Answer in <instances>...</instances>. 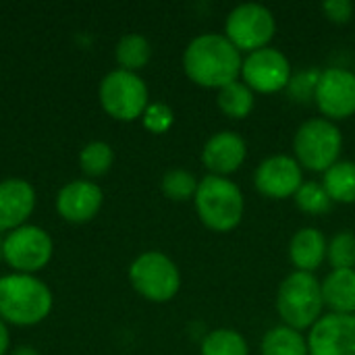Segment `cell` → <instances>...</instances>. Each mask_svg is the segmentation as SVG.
Listing matches in <instances>:
<instances>
[{
    "label": "cell",
    "mask_w": 355,
    "mask_h": 355,
    "mask_svg": "<svg viewBox=\"0 0 355 355\" xmlns=\"http://www.w3.org/2000/svg\"><path fill=\"white\" fill-rule=\"evenodd\" d=\"M241 54L227 35L202 33L189 42L183 54V67L191 81L206 87H225L237 81Z\"/></svg>",
    "instance_id": "1"
},
{
    "label": "cell",
    "mask_w": 355,
    "mask_h": 355,
    "mask_svg": "<svg viewBox=\"0 0 355 355\" xmlns=\"http://www.w3.org/2000/svg\"><path fill=\"white\" fill-rule=\"evenodd\" d=\"M52 291L33 275L0 277V318L17 327H33L52 312Z\"/></svg>",
    "instance_id": "2"
},
{
    "label": "cell",
    "mask_w": 355,
    "mask_h": 355,
    "mask_svg": "<svg viewBox=\"0 0 355 355\" xmlns=\"http://www.w3.org/2000/svg\"><path fill=\"white\" fill-rule=\"evenodd\" d=\"M196 210L202 223L214 231H229L239 225L243 216L241 189L218 175H208L198 183Z\"/></svg>",
    "instance_id": "3"
},
{
    "label": "cell",
    "mask_w": 355,
    "mask_h": 355,
    "mask_svg": "<svg viewBox=\"0 0 355 355\" xmlns=\"http://www.w3.org/2000/svg\"><path fill=\"white\" fill-rule=\"evenodd\" d=\"M322 304V285L312 272L297 270L281 283L277 308L285 327L300 331L318 322Z\"/></svg>",
    "instance_id": "4"
},
{
    "label": "cell",
    "mask_w": 355,
    "mask_h": 355,
    "mask_svg": "<svg viewBox=\"0 0 355 355\" xmlns=\"http://www.w3.org/2000/svg\"><path fill=\"white\" fill-rule=\"evenodd\" d=\"M102 108L119 121H135L148 108V87L137 73L116 69L110 71L100 83Z\"/></svg>",
    "instance_id": "5"
},
{
    "label": "cell",
    "mask_w": 355,
    "mask_h": 355,
    "mask_svg": "<svg viewBox=\"0 0 355 355\" xmlns=\"http://www.w3.org/2000/svg\"><path fill=\"white\" fill-rule=\"evenodd\" d=\"M133 289L150 302H168L177 295L181 275L175 262L160 252H146L129 268Z\"/></svg>",
    "instance_id": "6"
},
{
    "label": "cell",
    "mask_w": 355,
    "mask_h": 355,
    "mask_svg": "<svg viewBox=\"0 0 355 355\" xmlns=\"http://www.w3.org/2000/svg\"><path fill=\"white\" fill-rule=\"evenodd\" d=\"M52 237L35 225H23L4 237L2 260L21 275H33L52 260Z\"/></svg>",
    "instance_id": "7"
},
{
    "label": "cell",
    "mask_w": 355,
    "mask_h": 355,
    "mask_svg": "<svg viewBox=\"0 0 355 355\" xmlns=\"http://www.w3.org/2000/svg\"><path fill=\"white\" fill-rule=\"evenodd\" d=\"M341 133L327 119H310L295 133V154L310 171H329L341 152Z\"/></svg>",
    "instance_id": "8"
},
{
    "label": "cell",
    "mask_w": 355,
    "mask_h": 355,
    "mask_svg": "<svg viewBox=\"0 0 355 355\" xmlns=\"http://www.w3.org/2000/svg\"><path fill=\"white\" fill-rule=\"evenodd\" d=\"M272 12L258 2H245L235 6L227 17V37L237 50H260L266 48L275 35Z\"/></svg>",
    "instance_id": "9"
},
{
    "label": "cell",
    "mask_w": 355,
    "mask_h": 355,
    "mask_svg": "<svg viewBox=\"0 0 355 355\" xmlns=\"http://www.w3.org/2000/svg\"><path fill=\"white\" fill-rule=\"evenodd\" d=\"M241 73L250 87L268 94L289 85L291 64L281 50L266 46L250 52V56L241 64Z\"/></svg>",
    "instance_id": "10"
},
{
    "label": "cell",
    "mask_w": 355,
    "mask_h": 355,
    "mask_svg": "<svg viewBox=\"0 0 355 355\" xmlns=\"http://www.w3.org/2000/svg\"><path fill=\"white\" fill-rule=\"evenodd\" d=\"M318 108L331 119H345L355 112V73L331 67L320 73L316 96Z\"/></svg>",
    "instance_id": "11"
},
{
    "label": "cell",
    "mask_w": 355,
    "mask_h": 355,
    "mask_svg": "<svg viewBox=\"0 0 355 355\" xmlns=\"http://www.w3.org/2000/svg\"><path fill=\"white\" fill-rule=\"evenodd\" d=\"M310 355H355V316L329 314L320 318L308 341Z\"/></svg>",
    "instance_id": "12"
},
{
    "label": "cell",
    "mask_w": 355,
    "mask_h": 355,
    "mask_svg": "<svg viewBox=\"0 0 355 355\" xmlns=\"http://www.w3.org/2000/svg\"><path fill=\"white\" fill-rule=\"evenodd\" d=\"M104 202L102 189L85 179L67 183L56 196V212L69 223H87L92 220Z\"/></svg>",
    "instance_id": "13"
},
{
    "label": "cell",
    "mask_w": 355,
    "mask_h": 355,
    "mask_svg": "<svg viewBox=\"0 0 355 355\" xmlns=\"http://www.w3.org/2000/svg\"><path fill=\"white\" fill-rule=\"evenodd\" d=\"M302 166L289 156H270L256 171V187L268 198H287L302 187Z\"/></svg>",
    "instance_id": "14"
},
{
    "label": "cell",
    "mask_w": 355,
    "mask_h": 355,
    "mask_svg": "<svg viewBox=\"0 0 355 355\" xmlns=\"http://www.w3.org/2000/svg\"><path fill=\"white\" fill-rule=\"evenodd\" d=\"M35 208V189L25 179L0 181V233L25 225Z\"/></svg>",
    "instance_id": "15"
},
{
    "label": "cell",
    "mask_w": 355,
    "mask_h": 355,
    "mask_svg": "<svg viewBox=\"0 0 355 355\" xmlns=\"http://www.w3.org/2000/svg\"><path fill=\"white\" fill-rule=\"evenodd\" d=\"M245 141L235 131H218L206 141L202 160L212 175L225 177L239 168V164L245 160Z\"/></svg>",
    "instance_id": "16"
},
{
    "label": "cell",
    "mask_w": 355,
    "mask_h": 355,
    "mask_svg": "<svg viewBox=\"0 0 355 355\" xmlns=\"http://www.w3.org/2000/svg\"><path fill=\"white\" fill-rule=\"evenodd\" d=\"M327 254V241L324 235L314 229V227H306L300 229L291 243H289V256L291 262L297 266V270L302 272H312L320 266L322 258Z\"/></svg>",
    "instance_id": "17"
},
{
    "label": "cell",
    "mask_w": 355,
    "mask_h": 355,
    "mask_svg": "<svg viewBox=\"0 0 355 355\" xmlns=\"http://www.w3.org/2000/svg\"><path fill=\"white\" fill-rule=\"evenodd\" d=\"M322 300L337 314L355 312V270H333L322 283Z\"/></svg>",
    "instance_id": "18"
},
{
    "label": "cell",
    "mask_w": 355,
    "mask_h": 355,
    "mask_svg": "<svg viewBox=\"0 0 355 355\" xmlns=\"http://www.w3.org/2000/svg\"><path fill=\"white\" fill-rule=\"evenodd\" d=\"M324 189L331 200L352 204L355 202V162H335L324 173Z\"/></svg>",
    "instance_id": "19"
},
{
    "label": "cell",
    "mask_w": 355,
    "mask_h": 355,
    "mask_svg": "<svg viewBox=\"0 0 355 355\" xmlns=\"http://www.w3.org/2000/svg\"><path fill=\"white\" fill-rule=\"evenodd\" d=\"M308 343L291 327H277L266 333L262 341V355H308Z\"/></svg>",
    "instance_id": "20"
},
{
    "label": "cell",
    "mask_w": 355,
    "mask_h": 355,
    "mask_svg": "<svg viewBox=\"0 0 355 355\" xmlns=\"http://www.w3.org/2000/svg\"><path fill=\"white\" fill-rule=\"evenodd\" d=\"M116 60L121 64V69L125 71H139L141 67L148 64L150 56H152V48H150V42L139 35V33H127L119 40L116 44Z\"/></svg>",
    "instance_id": "21"
},
{
    "label": "cell",
    "mask_w": 355,
    "mask_h": 355,
    "mask_svg": "<svg viewBox=\"0 0 355 355\" xmlns=\"http://www.w3.org/2000/svg\"><path fill=\"white\" fill-rule=\"evenodd\" d=\"M218 106L231 119H243L254 108L252 87L239 81H233L218 89Z\"/></svg>",
    "instance_id": "22"
},
{
    "label": "cell",
    "mask_w": 355,
    "mask_h": 355,
    "mask_svg": "<svg viewBox=\"0 0 355 355\" xmlns=\"http://www.w3.org/2000/svg\"><path fill=\"white\" fill-rule=\"evenodd\" d=\"M202 355H248V343L237 331L218 329L202 341Z\"/></svg>",
    "instance_id": "23"
},
{
    "label": "cell",
    "mask_w": 355,
    "mask_h": 355,
    "mask_svg": "<svg viewBox=\"0 0 355 355\" xmlns=\"http://www.w3.org/2000/svg\"><path fill=\"white\" fill-rule=\"evenodd\" d=\"M112 160H114V152L106 141H89L87 146H83L79 154L81 171L89 177H100L108 173L112 166Z\"/></svg>",
    "instance_id": "24"
},
{
    "label": "cell",
    "mask_w": 355,
    "mask_h": 355,
    "mask_svg": "<svg viewBox=\"0 0 355 355\" xmlns=\"http://www.w3.org/2000/svg\"><path fill=\"white\" fill-rule=\"evenodd\" d=\"M295 202L297 206L304 210V212H310V214H322V212H329L331 210V196L327 193L324 185H320L318 181H308V183H302V187L297 189L295 193Z\"/></svg>",
    "instance_id": "25"
},
{
    "label": "cell",
    "mask_w": 355,
    "mask_h": 355,
    "mask_svg": "<svg viewBox=\"0 0 355 355\" xmlns=\"http://www.w3.org/2000/svg\"><path fill=\"white\" fill-rule=\"evenodd\" d=\"M162 191L166 198H171L175 202H183V200L196 196L198 181L191 173H187L183 168H173L162 177Z\"/></svg>",
    "instance_id": "26"
},
{
    "label": "cell",
    "mask_w": 355,
    "mask_h": 355,
    "mask_svg": "<svg viewBox=\"0 0 355 355\" xmlns=\"http://www.w3.org/2000/svg\"><path fill=\"white\" fill-rule=\"evenodd\" d=\"M329 258L335 270L352 268L355 264V235L352 231H343L333 237L329 245Z\"/></svg>",
    "instance_id": "27"
},
{
    "label": "cell",
    "mask_w": 355,
    "mask_h": 355,
    "mask_svg": "<svg viewBox=\"0 0 355 355\" xmlns=\"http://www.w3.org/2000/svg\"><path fill=\"white\" fill-rule=\"evenodd\" d=\"M320 73L322 71L312 69L308 73H300L293 79H289V92H291V96L297 98L300 102H304L308 98H314L316 96V85H318Z\"/></svg>",
    "instance_id": "28"
},
{
    "label": "cell",
    "mask_w": 355,
    "mask_h": 355,
    "mask_svg": "<svg viewBox=\"0 0 355 355\" xmlns=\"http://www.w3.org/2000/svg\"><path fill=\"white\" fill-rule=\"evenodd\" d=\"M141 116H144V125L154 133H164L173 125V110L160 102L148 104V108Z\"/></svg>",
    "instance_id": "29"
},
{
    "label": "cell",
    "mask_w": 355,
    "mask_h": 355,
    "mask_svg": "<svg viewBox=\"0 0 355 355\" xmlns=\"http://www.w3.org/2000/svg\"><path fill=\"white\" fill-rule=\"evenodd\" d=\"M322 10L327 12V17L331 21L345 23L352 19L354 2H349V0H327V2H322Z\"/></svg>",
    "instance_id": "30"
},
{
    "label": "cell",
    "mask_w": 355,
    "mask_h": 355,
    "mask_svg": "<svg viewBox=\"0 0 355 355\" xmlns=\"http://www.w3.org/2000/svg\"><path fill=\"white\" fill-rule=\"evenodd\" d=\"M8 345H10V335H8L6 322L0 318V355H6V352H8Z\"/></svg>",
    "instance_id": "31"
},
{
    "label": "cell",
    "mask_w": 355,
    "mask_h": 355,
    "mask_svg": "<svg viewBox=\"0 0 355 355\" xmlns=\"http://www.w3.org/2000/svg\"><path fill=\"white\" fill-rule=\"evenodd\" d=\"M10 355H40V352L35 347H29V345H23V347H17Z\"/></svg>",
    "instance_id": "32"
},
{
    "label": "cell",
    "mask_w": 355,
    "mask_h": 355,
    "mask_svg": "<svg viewBox=\"0 0 355 355\" xmlns=\"http://www.w3.org/2000/svg\"><path fill=\"white\" fill-rule=\"evenodd\" d=\"M2 245H4V237L0 235V260H2Z\"/></svg>",
    "instance_id": "33"
}]
</instances>
